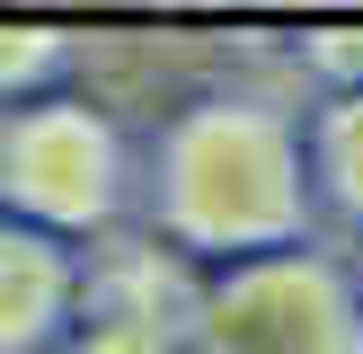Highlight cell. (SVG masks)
Here are the masks:
<instances>
[{
    "instance_id": "obj_8",
    "label": "cell",
    "mask_w": 363,
    "mask_h": 354,
    "mask_svg": "<svg viewBox=\"0 0 363 354\" xmlns=\"http://www.w3.org/2000/svg\"><path fill=\"white\" fill-rule=\"evenodd\" d=\"M301 71L319 80V98L363 88V27H346V35H301Z\"/></svg>"
},
{
    "instance_id": "obj_1",
    "label": "cell",
    "mask_w": 363,
    "mask_h": 354,
    "mask_svg": "<svg viewBox=\"0 0 363 354\" xmlns=\"http://www.w3.org/2000/svg\"><path fill=\"white\" fill-rule=\"evenodd\" d=\"M133 204L177 257H275L311 239V159H301V115L275 98H213L177 106L133 159Z\"/></svg>"
},
{
    "instance_id": "obj_9",
    "label": "cell",
    "mask_w": 363,
    "mask_h": 354,
    "mask_svg": "<svg viewBox=\"0 0 363 354\" xmlns=\"http://www.w3.org/2000/svg\"><path fill=\"white\" fill-rule=\"evenodd\" d=\"M346 275H354V301H363V239H354V257H346Z\"/></svg>"
},
{
    "instance_id": "obj_7",
    "label": "cell",
    "mask_w": 363,
    "mask_h": 354,
    "mask_svg": "<svg viewBox=\"0 0 363 354\" xmlns=\"http://www.w3.org/2000/svg\"><path fill=\"white\" fill-rule=\"evenodd\" d=\"M71 71V35H45V27H0V98L18 88V106H35V88H53Z\"/></svg>"
},
{
    "instance_id": "obj_3",
    "label": "cell",
    "mask_w": 363,
    "mask_h": 354,
    "mask_svg": "<svg viewBox=\"0 0 363 354\" xmlns=\"http://www.w3.org/2000/svg\"><path fill=\"white\" fill-rule=\"evenodd\" d=\"M0 204L9 222L89 239L133 204V142L89 98H35L0 115Z\"/></svg>"
},
{
    "instance_id": "obj_2",
    "label": "cell",
    "mask_w": 363,
    "mask_h": 354,
    "mask_svg": "<svg viewBox=\"0 0 363 354\" xmlns=\"http://www.w3.org/2000/svg\"><path fill=\"white\" fill-rule=\"evenodd\" d=\"M186 354H363L346 257L301 239L248 266H213L186 310Z\"/></svg>"
},
{
    "instance_id": "obj_4",
    "label": "cell",
    "mask_w": 363,
    "mask_h": 354,
    "mask_svg": "<svg viewBox=\"0 0 363 354\" xmlns=\"http://www.w3.org/2000/svg\"><path fill=\"white\" fill-rule=\"evenodd\" d=\"M89 310V266L71 239L0 212V354H53Z\"/></svg>"
},
{
    "instance_id": "obj_5",
    "label": "cell",
    "mask_w": 363,
    "mask_h": 354,
    "mask_svg": "<svg viewBox=\"0 0 363 354\" xmlns=\"http://www.w3.org/2000/svg\"><path fill=\"white\" fill-rule=\"evenodd\" d=\"M301 159H311V204H328L363 239V88L319 98L301 115Z\"/></svg>"
},
{
    "instance_id": "obj_6",
    "label": "cell",
    "mask_w": 363,
    "mask_h": 354,
    "mask_svg": "<svg viewBox=\"0 0 363 354\" xmlns=\"http://www.w3.org/2000/svg\"><path fill=\"white\" fill-rule=\"evenodd\" d=\"M53 354H186V336L160 328V319H133V310H80V328Z\"/></svg>"
}]
</instances>
